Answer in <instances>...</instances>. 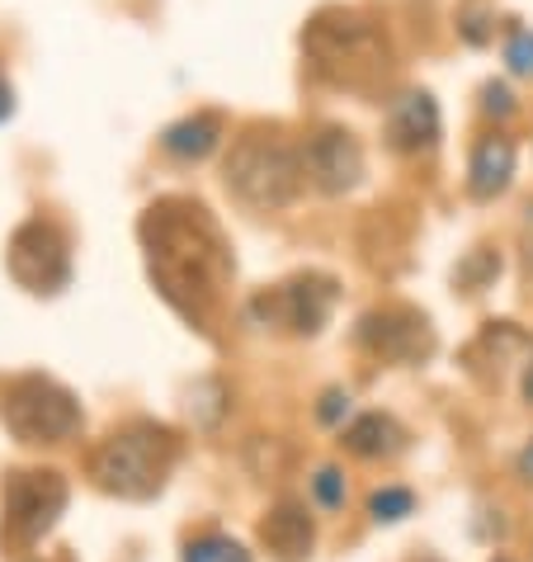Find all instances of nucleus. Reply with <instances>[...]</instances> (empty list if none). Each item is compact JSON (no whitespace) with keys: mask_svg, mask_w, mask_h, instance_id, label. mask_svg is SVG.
Segmentation results:
<instances>
[{"mask_svg":"<svg viewBox=\"0 0 533 562\" xmlns=\"http://www.w3.org/2000/svg\"><path fill=\"white\" fill-rule=\"evenodd\" d=\"M143 246L161 299L194 326H208L231 279V251L208 209L190 204V199L151 204L143 217Z\"/></svg>","mask_w":533,"mask_h":562,"instance_id":"nucleus-1","label":"nucleus"},{"mask_svg":"<svg viewBox=\"0 0 533 562\" xmlns=\"http://www.w3.org/2000/svg\"><path fill=\"white\" fill-rule=\"evenodd\" d=\"M307 67L326 86L340 90H378L392 76V43L368 14L359 10H321L303 29Z\"/></svg>","mask_w":533,"mask_h":562,"instance_id":"nucleus-2","label":"nucleus"},{"mask_svg":"<svg viewBox=\"0 0 533 562\" xmlns=\"http://www.w3.org/2000/svg\"><path fill=\"white\" fill-rule=\"evenodd\" d=\"M175 459H180L175 435L166 426H151V420H137V426H123L95 445L90 477H95L104 492L123 496V502H147V496L166 487Z\"/></svg>","mask_w":533,"mask_h":562,"instance_id":"nucleus-3","label":"nucleus"},{"mask_svg":"<svg viewBox=\"0 0 533 562\" xmlns=\"http://www.w3.org/2000/svg\"><path fill=\"white\" fill-rule=\"evenodd\" d=\"M303 151L288 147L279 133L250 128L231 143V156L223 166V180L237 204H246L250 213H279L288 209L297 190H303Z\"/></svg>","mask_w":533,"mask_h":562,"instance_id":"nucleus-4","label":"nucleus"},{"mask_svg":"<svg viewBox=\"0 0 533 562\" xmlns=\"http://www.w3.org/2000/svg\"><path fill=\"white\" fill-rule=\"evenodd\" d=\"M0 416L5 426L20 435L24 445H57L67 435L81 430V407L61 383L43 379V373H29V379H14L5 387V402H0Z\"/></svg>","mask_w":533,"mask_h":562,"instance_id":"nucleus-5","label":"nucleus"},{"mask_svg":"<svg viewBox=\"0 0 533 562\" xmlns=\"http://www.w3.org/2000/svg\"><path fill=\"white\" fill-rule=\"evenodd\" d=\"M0 506H5L0 539L10 549H34L57 525V515L67 510V482H61V473H10Z\"/></svg>","mask_w":533,"mask_h":562,"instance_id":"nucleus-6","label":"nucleus"},{"mask_svg":"<svg viewBox=\"0 0 533 562\" xmlns=\"http://www.w3.org/2000/svg\"><path fill=\"white\" fill-rule=\"evenodd\" d=\"M5 265L29 293H43V299H53V293L71 284V246L61 237V227L48 223V217H29L14 232Z\"/></svg>","mask_w":533,"mask_h":562,"instance_id":"nucleus-7","label":"nucleus"},{"mask_svg":"<svg viewBox=\"0 0 533 562\" xmlns=\"http://www.w3.org/2000/svg\"><path fill=\"white\" fill-rule=\"evenodd\" d=\"M331 307H336V279L303 274V279H293V284L274 289V293H260V299L250 303V317H256L260 326L284 322L303 336H317L326 326V317H331Z\"/></svg>","mask_w":533,"mask_h":562,"instance_id":"nucleus-8","label":"nucleus"},{"mask_svg":"<svg viewBox=\"0 0 533 562\" xmlns=\"http://www.w3.org/2000/svg\"><path fill=\"white\" fill-rule=\"evenodd\" d=\"M303 166L317 190L326 194H350L364 180V147L354 143L344 128H321L307 137L303 147Z\"/></svg>","mask_w":533,"mask_h":562,"instance_id":"nucleus-9","label":"nucleus"},{"mask_svg":"<svg viewBox=\"0 0 533 562\" xmlns=\"http://www.w3.org/2000/svg\"><path fill=\"white\" fill-rule=\"evenodd\" d=\"M359 340H364V350H373L378 359H397V364H416V359H426L434 350L426 317H416V312H406V307L368 312V317L359 322Z\"/></svg>","mask_w":533,"mask_h":562,"instance_id":"nucleus-10","label":"nucleus"},{"mask_svg":"<svg viewBox=\"0 0 533 562\" xmlns=\"http://www.w3.org/2000/svg\"><path fill=\"white\" fill-rule=\"evenodd\" d=\"M439 133H444V123H439V104L426 95V90H411V95L392 100V109H387V143L397 151H406V156L434 151Z\"/></svg>","mask_w":533,"mask_h":562,"instance_id":"nucleus-11","label":"nucleus"},{"mask_svg":"<svg viewBox=\"0 0 533 562\" xmlns=\"http://www.w3.org/2000/svg\"><path fill=\"white\" fill-rule=\"evenodd\" d=\"M514 180V143L510 137H481V143L473 147V161H467V190H473V199H496L506 194Z\"/></svg>","mask_w":533,"mask_h":562,"instance_id":"nucleus-12","label":"nucleus"},{"mask_svg":"<svg viewBox=\"0 0 533 562\" xmlns=\"http://www.w3.org/2000/svg\"><path fill=\"white\" fill-rule=\"evenodd\" d=\"M217 143H223V123H217V114H190L161 133V147L170 156H180V161H203Z\"/></svg>","mask_w":533,"mask_h":562,"instance_id":"nucleus-13","label":"nucleus"},{"mask_svg":"<svg viewBox=\"0 0 533 562\" xmlns=\"http://www.w3.org/2000/svg\"><path fill=\"white\" fill-rule=\"evenodd\" d=\"M260 535L284 562H303L311 553V520L297 506H279L270 520L260 525Z\"/></svg>","mask_w":533,"mask_h":562,"instance_id":"nucleus-14","label":"nucleus"},{"mask_svg":"<svg viewBox=\"0 0 533 562\" xmlns=\"http://www.w3.org/2000/svg\"><path fill=\"white\" fill-rule=\"evenodd\" d=\"M406 445V435L401 426L392 416L383 412H373V416H359L350 430H344V449L359 459H383V454H397V449Z\"/></svg>","mask_w":533,"mask_h":562,"instance_id":"nucleus-15","label":"nucleus"},{"mask_svg":"<svg viewBox=\"0 0 533 562\" xmlns=\"http://www.w3.org/2000/svg\"><path fill=\"white\" fill-rule=\"evenodd\" d=\"M491 24H496V5H491V0H463V5H458V34L473 43V48H481V43L496 34Z\"/></svg>","mask_w":533,"mask_h":562,"instance_id":"nucleus-16","label":"nucleus"},{"mask_svg":"<svg viewBox=\"0 0 533 562\" xmlns=\"http://www.w3.org/2000/svg\"><path fill=\"white\" fill-rule=\"evenodd\" d=\"M184 562H250V553L227 535H203L184 549Z\"/></svg>","mask_w":533,"mask_h":562,"instance_id":"nucleus-17","label":"nucleus"},{"mask_svg":"<svg viewBox=\"0 0 533 562\" xmlns=\"http://www.w3.org/2000/svg\"><path fill=\"white\" fill-rule=\"evenodd\" d=\"M411 510H416V496L406 492V487H383V492L368 496V515H373L378 525H397V520H406Z\"/></svg>","mask_w":533,"mask_h":562,"instance_id":"nucleus-18","label":"nucleus"},{"mask_svg":"<svg viewBox=\"0 0 533 562\" xmlns=\"http://www.w3.org/2000/svg\"><path fill=\"white\" fill-rule=\"evenodd\" d=\"M506 61L514 76H533V34L529 29H510L506 38Z\"/></svg>","mask_w":533,"mask_h":562,"instance_id":"nucleus-19","label":"nucleus"},{"mask_svg":"<svg viewBox=\"0 0 533 562\" xmlns=\"http://www.w3.org/2000/svg\"><path fill=\"white\" fill-rule=\"evenodd\" d=\"M311 492H317V502L326 510H340L344 506V477H340V468H317V477H311Z\"/></svg>","mask_w":533,"mask_h":562,"instance_id":"nucleus-20","label":"nucleus"},{"mask_svg":"<svg viewBox=\"0 0 533 562\" xmlns=\"http://www.w3.org/2000/svg\"><path fill=\"white\" fill-rule=\"evenodd\" d=\"M491 274H500V260H496L491 251H477V256H473V260H467L463 270H458V284H467V289L477 293V289H481Z\"/></svg>","mask_w":533,"mask_h":562,"instance_id":"nucleus-21","label":"nucleus"},{"mask_svg":"<svg viewBox=\"0 0 533 562\" xmlns=\"http://www.w3.org/2000/svg\"><path fill=\"white\" fill-rule=\"evenodd\" d=\"M481 109H486V114H496V119H510V114H514V95H510V86L486 81V86H481Z\"/></svg>","mask_w":533,"mask_h":562,"instance_id":"nucleus-22","label":"nucleus"},{"mask_svg":"<svg viewBox=\"0 0 533 562\" xmlns=\"http://www.w3.org/2000/svg\"><path fill=\"white\" fill-rule=\"evenodd\" d=\"M317 416L326 420V426H340V420L350 416V393H326L321 407H317Z\"/></svg>","mask_w":533,"mask_h":562,"instance_id":"nucleus-23","label":"nucleus"},{"mask_svg":"<svg viewBox=\"0 0 533 562\" xmlns=\"http://www.w3.org/2000/svg\"><path fill=\"white\" fill-rule=\"evenodd\" d=\"M14 114V86L5 81V71H0V123Z\"/></svg>","mask_w":533,"mask_h":562,"instance_id":"nucleus-24","label":"nucleus"},{"mask_svg":"<svg viewBox=\"0 0 533 562\" xmlns=\"http://www.w3.org/2000/svg\"><path fill=\"white\" fill-rule=\"evenodd\" d=\"M514 468H520V477H524L529 487H533V440L520 449V463H514Z\"/></svg>","mask_w":533,"mask_h":562,"instance_id":"nucleus-25","label":"nucleus"},{"mask_svg":"<svg viewBox=\"0 0 533 562\" xmlns=\"http://www.w3.org/2000/svg\"><path fill=\"white\" fill-rule=\"evenodd\" d=\"M524 260H529V274H533V209L524 217Z\"/></svg>","mask_w":533,"mask_h":562,"instance_id":"nucleus-26","label":"nucleus"},{"mask_svg":"<svg viewBox=\"0 0 533 562\" xmlns=\"http://www.w3.org/2000/svg\"><path fill=\"white\" fill-rule=\"evenodd\" d=\"M524 397L533 402V355H529V364H524Z\"/></svg>","mask_w":533,"mask_h":562,"instance_id":"nucleus-27","label":"nucleus"}]
</instances>
